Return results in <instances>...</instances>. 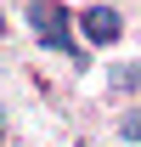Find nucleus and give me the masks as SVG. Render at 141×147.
<instances>
[{
	"label": "nucleus",
	"instance_id": "nucleus-1",
	"mask_svg": "<svg viewBox=\"0 0 141 147\" xmlns=\"http://www.w3.org/2000/svg\"><path fill=\"white\" fill-rule=\"evenodd\" d=\"M28 28H34L40 45H51V51L73 57V62H85V51L73 45V17L56 6V0H28Z\"/></svg>",
	"mask_w": 141,
	"mask_h": 147
},
{
	"label": "nucleus",
	"instance_id": "nucleus-2",
	"mask_svg": "<svg viewBox=\"0 0 141 147\" xmlns=\"http://www.w3.org/2000/svg\"><path fill=\"white\" fill-rule=\"evenodd\" d=\"M79 28H85V40L90 45H113V40H119V11H113V6H90L85 17H79Z\"/></svg>",
	"mask_w": 141,
	"mask_h": 147
},
{
	"label": "nucleus",
	"instance_id": "nucleus-3",
	"mask_svg": "<svg viewBox=\"0 0 141 147\" xmlns=\"http://www.w3.org/2000/svg\"><path fill=\"white\" fill-rule=\"evenodd\" d=\"M0 142H6V108H0Z\"/></svg>",
	"mask_w": 141,
	"mask_h": 147
},
{
	"label": "nucleus",
	"instance_id": "nucleus-4",
	"mask_svg": "<svg viewBox=\"0 0 141 147\" xmlns=\"http://www.w3.org/2000/svg\"><path fill=\"white\" fill-rule=\"evenodd\" d=\"M0 28H6V23H0Z\"/></svg>",
	"mask_w": 141,
	"mask_h": 147
}]
</instances>
